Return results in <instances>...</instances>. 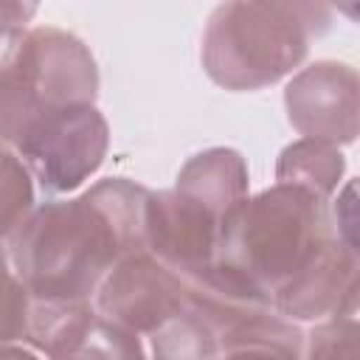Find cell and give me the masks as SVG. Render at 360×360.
<instances>
[{
    "instance_id": "cell-16",
    "label": "cell",
    "mask_w": 360,
    "mask_h": 360,
    "mask_svg": "<svg viewBox=\"0 0 360 360\" xmlns=\"http://www.w3.org/2000/svg\"><path fill=\"white\" fill-rule=\"evenodd\" d=\"M28 312H31V295L20 281V276L14 273L8 248L0 242V343H20V340L25 343Z\"/></svg>"
},
{
    "instance_id": "cell-5",
    "label": "cell",
    "mask_w": 360,
    "mask_h": 360,
    "mask_svg": "<svg viewBox=\"0 0 360 360\" xmlns=\"http://www.w3.org/2000/svg\"><path fill=\"white\" fill-rule=\"evenodd\" d=\"M110 127L96 104L62 107L39 115L22 132L14 155L45 194H70L104 163Z\"/></svg>"
},
{
    "instance_id": "cell-6",
    "label": "cell",
    "mask_w": 360,
    "mask_h": 360,
    "mask_svg": "<svg viewBox=\"0 0 360 360\" xmlns=\"http://www.w3.org/2000/svg\"><path fill=\"white\" fill-rule=\"evenodd\" d=\"M25 343L48 360H146L143 338L104 318L93 301H34Z\"/></svg>"
},
{
    "instance_id": "cell-4",
    "label": "cell",
    "mask_w": 360,
    "mask_h": 360,
    "mask_svg": "<svg viewBox=\"0 0 360 360\" xmlns=\"http://www.w3.org/2000/svg\"><path fill=\"white\" fill-rule=\"evenodd\" d=\"M98 84V65L76 34L53 25L28 28L20 62L0 82V146L14 152L25 127L45 112L96 104Z\"/></svg>"
},
{
    "instance_id": "cell-18",
    "label": "cell",
    "mask_w": 360,
    "mask_h": 360,
    "mask_svg": "<svg viewBox=\"0 0 360 360\" xmlns=\"http://www.w3.org/2000/svg\"><path fill=\"white\" fill-rule=\"evenodd\" d=\"M0 360H39V354L20 343H0Z\"/></svg>"
},
{
    "instance_id": "cell-13",
    "label": "cell",
    "mask_w": 360,
    "mask_h": 360,
    "mask_svg": "<svg viewBox=\"0 0 360 360\" xmlns=\"http://www.w3.org/2000/svg\"><path fill=\"white\" fill-rule=\"evenodd\" d=\"M143 349L146 360H211L222 354L217 332L188 301L177 315L143 338Z\"/></svg>"
},
{
    "instance_id": "cell-17",
    "label": "cell",
    "mask_w": 360,
    "mask_h": 360,
    "mask_svg": "<svg viewBox=\"0 0 360 360\" xmlns=\"http://www.w3.org/2000/svg\"><path fill=\"white\" fill-rule=\"evenodd\" d=\"M211 360H298V357H287V354L273 352V349H236V352L217 354Z\"/></svg>"
},
{
    "instance_id": "cell-3",
    "label": "cell",
    "mask_w": 360,
    "mask_h": 360,
    "mask_svg": "<svg viewBox=\"0 0 360 360\" xmlns=\"http://www.w3.org/2000/svg\"><path fill=\"white\" fill-rule=\"evenodd\" d=\"M329 202L281 183L242 200L222 219L214 264L273 301V292L338 233Z\"/></svg>"
},
{
    "instance_id": "cell-2",
    "label": "cell",
    "mask_w": 360,
    "mask_h": 360,
    "mask_svg": "<svg viewBox=\"0 0 360 360\" xmlns=\"http://www.w3.org/2000/svg\"><path fill=\"white\" fill-rule=\"evenodd\" d=\"M329 22L332 8L321 3H222L202 31V70L233 93L264 90L307 59L309 42Z\"/></svg>"
},
{
    "instance_id": "cell-11",
    "label": "cell",
    "mask_w": 360,
    "mask_h": 360,
    "mask_svg": "<svg viewBox=\"0 0 360 360\" xmlns=\"http://www.w3.org/2000/svg\"><path fill=\"white\" fill-rule=\"evenodd\" d=\"M172 188L200 202L205 211H211L222 222L242 200L250 197L248 194L250 191L248 160L242 158V152L231 146L202 149L180 166Z\"/></svg>"
},
{
    "instance_id": "cell-12",
    "label": "cell",
    "mask_w": 360,
    "mask_h": 360,
    "mask_svg": "<svg viewBox=\"0 0 360 360\" xmlns=\"http://www.w3.org/2000/svg\"><path fill=\"white\" fill-rule=\"evenodd\" d=\"M346 174V158L338 146L298 138L287 143L276 158V183L304 188L321 200H332L340 191Z\"/></svg>"
},
{
    "instance_id": "cell-8",
    "label": "cell",
    "mask_w": 360,
    "mask_h": 360,
    "mask_svg": "<svg viewBox=\"0 0 360 360\" xmlns=\"http://www.w3.org/2000/svg\"><path fill=\"white\" fill-rule=\"evenodd\" d=\"M93 307L118 326L146 338L186 307V281L146 250L129 253L104 276Z\"/></svg>"
},
{
    "instance_id": "cell-15",
    "label": "cell",
    "mask_w": 360,
    "mask_h": 360,
    "mask_svg": "<svg viewBox=\"0 0 360 360\" xmlns=\"http://www.w3.org/2000/svg\"><path fill=\"white\" fill-rule=\"evenodd\" d=\"M357 315H340L304 332L298 360H357Z\"/></svg>"
},
{
    "instance_id": "cell-14",
    "label": "cell",
    "mask_w": 360,
    "mask_h": 360,
    "mask_svg": "<svg viewBox=\"0 0 360 360\" xmlns=\"http://www.w3.org/2000/svg\"><path fill=\"white\" fill-rule=\"evenodd\" d=\"M34 197L31 172L11 149L0 146V242H8L11 233L37 208Z\"/></svg>"
},
{
    "instance_id": "cell-7",
    "label": "cell",
    "mask_w": 360,
    "mask_h": 360,
    "mask_svg": "<svg viewBox=\"0 0 360 360\" xmlns=\"http://www.w3.org/2000/svg\"><path fill=\"white\" fill-rule=\"evenodd\" d=\"M360 82L357 70L346 62L318 59L284 87V110L292 129L304 138L323 141L332 146H349L357 141L360 115Z\"/></svg>"
},
{
    "instance_id": "cell-10",
    "label": "cell",
    "mask_w": 360,
    "mask_h": 360,
    "mask_svg": "<svg viewBox=\"0 0 360 360\" xmlns=\"http://www.w3.org/2000/svg\"><path fill=\"white\" fill-rule=\"evenodd\" d=\"M357 245L335 233L273 292V309L292 323L357 315Z\"/></svg>"
},
{
    "instance_id": "cell-9",
    "label": "cell",
    "mask_w": 360,
    "mask_h": 360,
    "mask_svg": "<svg viewBox=\"0 0 360 360\" xmlns=\"http://www.w3.org/2000/svg\"><path fill=\"white\" fill-rule=\"evenodd\" d=\"M219 225L211 211L174 188H149L146 194L143 248L183 281H194L214 267Z\"/></svg>"
},
{
    "instance_id": "cell-1",
    "label": "cell",
    "mask_w": 360,
    "mask_h": 360,
    "mask_svg": "<svg viewBox=\"0 0 360 360\" xmlns=\"http://www.w3.org/2000/svg\"><path fill=\"white\" fill-rule=\"evenodd\" d=\"M149 188L104 177L79 197L37 205L8 239V259L34 301H93L104 276L143 248Z\"/></svg>"
}]
</instances>
